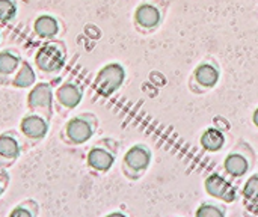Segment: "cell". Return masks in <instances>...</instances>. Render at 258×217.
<instances>
[{
    "label": "cell",
    "mask_w": 258,
    "mask_h": 217,
    "mask_svg": "<svg viewBox=\"0 0 258 217\" xmlns=\"http://www.w3.org/2000/svg\"><path fill=\"white\" fill-rule=\"evenodd\" d=\"M67 48L62 41H48L35 54V65L42 73H57L63 68Z\"/></svg>",
    "instance_id": "obj_1"
},
{
    "label": "cell",
    "mask_w": 258,
    "mask_h": 217,
    "mask_svg": "<svg viewBox=\"0 0 258 217\" xmlns=\"http://www.w3.org/2000/svg\"><path fill=\"white\" fill-rule=\"evenodd\" d=\"M124 80H125L124 66L116 62L107 63L98 71L95 77V88L98 94H101L103 97H109L121 88Z\"/></svg>",
    "instance_id": "obj_2"
},
{
    "label": "cell",
    "mask_w": 258,
    "mask_h": 217,
    "mask_svg": "<svg viewBox=\"0 0 258 217\" xmlns=\"http://www.w3.org/2000/svg\"><path fill=\"white\" fill-rule=\"evenodd\" d=\"M27 107L36 115H41L45 119H48L51 116V107H53L51 86L44 82L35 85L27 95Z\"/></svg>",
    "instance_id": "obj_3"
},
{
    "label": "cell",
    "mask_w": 258,
    "mask_h": 217,
    "mask_svg": "<svg viewBox=\"0 0 258 217\" xmlns=\"http://www.w3.org/2000/svg\"><path fill=\"white\" fill-rule=\"evenodd\" d=\"M65 136L70 142L80 145L88 142L94 134V118L89 115H80L70 119L65 125Z\"/></svg>",
    "instance_id": "obj_4"
},
{
    "label": "cell",
    "mask_w": 258,
    "mask_h": 217,
    "mask_svg": "<svg viewBox=\"0 0 258 217\" xmlns=\"http://www.w3.org/2000/svg\"><path fill=\"white\" fill-rule=\"evenodd\" d=\"M204 186H206V192L213 198L224 199L227 202H231L236 198V189L231 186L230 181H227L219 174H212L206 180Z\"/></svg>",
    "instance_id": "obj_5"
},
{
    "label": "cell",
    "mask_w": 258,
    "mask_h": 217,
    "mask_svg": "<svg viewBox=\"0 0 258 217\" xmlns=\"http://www.w3.org/2000/svg\"><path fill=\"white\" fill-rule=\"evenodd\" d=\"M54 97H56L59 107H62L65 110H71V109H76L82 103L83 92H82L80 86H77L76 83L67 82L56 89Z\"/></svg>",
    "instance_id": "obj_6"
},
{
    "label": "cell",
    "mask_w": 258,
    "mask_h": 217,
    "mask_svg": "<svg viewBox=\"0 0 258 217\" xmlns=\"http://www.w3.org/2000/svg\"><path fill=\"white\" fill-rule=\"evenodd\" d=\"M21 57L17 50L6 48L0 51V82L9 83L21 65Z\"/></svg>",
    "instance_id": "obj_7"
},
{
    "label": "cell",
    "mask_w": 258,
    "mask_h": 217,
    "mask_svg": "<svg viewBox=\"0 0 258 217\" xmlns=\"http://www.w3.org/2000/svg\"><path fill=\"white\" fill-rule=\"evenodd\" d=\"M20 128L23 134L30 139H42L48 133V121L41 115L32 113L21 119Z\"/></svg>",
    "instance_id": "obj_8"
},
{
    "label": "cell",
    "mask_w": 258,
    "mask_h": 217,
    "mask_svg": "<svg viewBox=\"0 0 258 217\" xmlns=\"http://www.w3.org/2000/svg\"><path fill=\"white\" fill-rule=\"evenodd\" d=\"M60 32V23L50 14H41L33 21V33L41 39H53Z\"/></svg>",
    "instance_id": "obj_9"
},
{
    "label": "cell",
    "mask_w": 258,
    "mask_h": 217,
    "mask_svg": "<svg viewBox=\"0 0 258 217\" xmlns=\"http://www.w3.org/2000/svg\"><path fill=\"white\" fill-rule=\"evenodd\" d=\"M124 163L133 171H145L151 163V153L144 145H135L125 153Z\"/></svg>",
    "instance_id": "obj_10"
},
{
    "label": "cell",
    "mask_w": 258,
    "mask_h": 217,
    "mask_svg": "<svg viewBox=\"0 0 258 217\" xmlns=\"http://www.w3.org/2000/svg\"><path fill=\"white\" fill-rule=\"evenodd\" d=\"M160 20H162L160 11L151 3H142L135 11V21L141 27L153 29L160 23Z\"/></svg>",
    "instance_id": "obj_11"
},
{
    "label": "cell",
    "mask_w": 258,
    "mask_h": 217,
    "mask_svg": "<svg viewBox=\"0 0 258 217\" xmlns=\"http://www.w3.org/2000/svg\"><path fill=\"white\" fill-rule=\"evenodd\" d=\"M195 80L198 82V85H201L204 88H215L219 82V69L215 65L204 62L197 66Z\"/></svg>",
    "instance_id": "obj_12"
},
{
    "label": "cell",
    "mask_w": 258,
    "mask_h": 217,
    "mask_svg": "<svg viewBox=\"0 0 258 217\" xmlns=\"http://www.w3.org/2000/svg\"><path fill=\"white\" fill-rule=\"evenodd\" d=\"M88 163L91 168L97 169V171H109L113 163H115V157L104 148H92L88 154Z\"/></svg>",
    "instance_id": "obj_13"
},
{
    "label": "cell",
    "mask_w": 258,
    "mask_h": 217,
    "mask_svg": "<svg viewBox=\"0 0 258 217\" xmlns=\"http://www.w3.org/2000/svg\"><path fill=\"white\" fill-rule=\"evenodd\" d=\"M200 143L201 147L206 150V151H210V153H218L224 148L225 145V134L218 130V128H207L203 134H201V139H200Z\"/></svg>",
    "instance_id": "obj_14"
},
{
    "label": "cell",
    "mask_w": 258,
    "mask_h": 217,
    "mask_svg": "<svg viewBox=\"0 0 258 217\" xmlns=\"http://www.w3.org/2000/svg\"><path fill=\"white\" fill-rule=\"evenodd\" d=\"M35 80H36V74H35L32 65L29 62L23 60L18 71L9 82V85H12L15 88H30L35 85Z\"/></svg>",
    "instance_id": "obj_15"
},
{
    "label": "cell",
    "mask_w": 258,
    "mask_h": 217,
    "mask_svg": "<svg viewBox=\"0 0 258 217\" xmlns=\"http://www.w3.org/2000/svg\"><path fill=\"white\" fill-rule=\"evenodd\" d=\"M224 168L225 171L231 175V177H243L248 169H249V163L248 160L240 156V154H228L224 160Z\"/></svg>",
    "instance_id": "obj_16"
},
{
    "label": "cell",
    "mask_w": 258,
    "mask_h": 217,
    "mask_svg": "<svg viewBox=\"0 0 258 217\" xmlns=\"http://www.w3.org/2000/svg\"><path fill=\"white\" fill-rule=\"evenodd\" d=\"M20 154V147L17 139L9 134L5 133L0 136V156L6 157V159H15Z\"/></svg>",
    "instance_id": "obj_17"
},
{
    "label": "cell",
    "mask_w": 258,
    "mask_h": 217,
    "mask_svg": "<svg viewBox=\"0 0 258 217\" xmlns=\"http://www.w3.org/2000/svg\"><path fill=\"white\" fill-rule=\"evenodd\" d=\"M17 17L15 0H0V24H9Z\"/></svg>",
    "instance_id": "obj_18"
},
{
    "label": "cell",
    "mask_w": 258,
    "mask_h": 217,
    "mask_svg": "<svg viewBox=\"0 0 258 217\" xmlns=\"http://www.w3.org/2000/svg\"><path fill=\"white\" fill-rule=\"evenodd\" d=\"M195 217H225L224 211L215 205H210V204H203L198 207Z\"/></svg>",
    "instance_id": "obj_19"
},
{
    "label": "cell",
    "mask_w": 258,
    "mask_h": 217,
    "mask_svg": "<svg viewBox=\"0 0 258 217\" xmlns=\"http://www.w3.org/2000/svg\"><path fill=\"white\" fill-rule=\"evenodd\" d=\"M243 196L248 199H257L258 198V174L252 175L246 181V184L243 187Z\"/></svg>",
    "instance_id": "obj_20"
},
{
    "label": "cell",
    "mask_w": 258,
    "mask_h": 217,
    "mask_svg": "<svg viewBox=\"0 0 258 217\" xmlns=\"http://www.w3.org/2000/svg\"><path fill=\"white\" fill-rule=\"evenodd\" d=\"M9 217H33V214H32L26 207L20 205V207H17V208L11 213V216Z\"/></svg>",
    "instance_id": "obj_21"
},
{
    "label": "cell",
    "mask_w": 258,
    "mask_h": 217,
    "mask_svg": "<svg viewBox=\"0 0 258 217\" xmlns=\"http://www.w3.org/2000/svg\"><path fill=\"white\" fill-rule=\"evenodd\" d=\"M252 121H254V125H255V127H258V107L255 109L254 115H252Z\"/></svg>",
    "instance_id": "obj_22"
},
{
    "label": "cell",
    "mask_w": 258,
    "mask_h": 217,
    "mask_svg": "<svg viewBox=\"0 0 258 217\" xmlns=\"http://www.w3.org/2000/svg\"><path fill=\"white\" fill-rule=\"evenodd\" d=\"M106 217H127L125 214H122V213H110V214H107Z\"/></svg>",
    "instance_id": "obj_23"
},
{
    "label": "cell",
    "mask_w": 258,
    "mask_h": 217,
    "mask_svg": "<svg viewBox=\"0 0 258 217\" xmlns=\"http://www.w3.org/2000/svg\"><path fill=\"white\" fill-rule=\"evenodd\" d=\"M0 195H2V187H0Z\"/></svg>",
    "instance_id": "obj_24"
},
{
    "label": "cell",
    "mask_w": 258,
    "mask_h": 217,
    "mask_svg": "<svg viewBox=\"0 0 258 217\" xmlns=\"http://www.w3.org/2000/svg\"><path fill=\"white\" fill-rule=\"evenodd\" d=\"M0 41H2V33H0Z\"/></svg>",
    "instance_id": "obj_25"
}]
</instances>
